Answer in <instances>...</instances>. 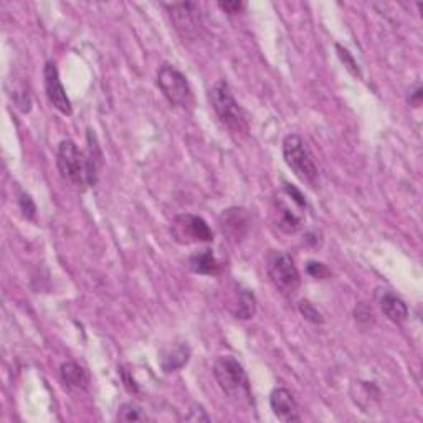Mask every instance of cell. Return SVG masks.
I'll use <instances>...</instances> for the list:
<instances>
[{
    "instance_id": "1",
    "label": "cell",
    "mask_w": 423,
    "mask_h": 423,
    "mask_svg": "<svg viewBox=\"0 0 423 423\" xmlns=\"http://www.w3.org/2000/svg\"><path fill=\"white\" fill-rule=\"evenodd\" d=\"M214 375L219 387L230 401L238 405H252L253 393L245 369L237 359L230 356H222L215 360Z\"/></svg>"
},
{
    "instance_id": "2",
    "label": "cell",
    "mask_w": 423,
    "mask_h": 423,
    "mask_svg": "<svg viewBox=\"0 0 423 423\" xmlns=\"http://www.w3.org/2000/svg\"><path fill=\"white\" fill-rule=\"evenodd\" d=\"M210 105L214 108L215 115L222 121L225 128H228L233 134L248 133V116L243 108L235 100L228 84L219 82L210 89Z\"/></svg>"
},
{
    "instance_id": "3",
    "label": "cell",
    "mask_w": 423,
    "mask_h": 423,
    "mask_svg": "<svg viewBox=\"0 0 423 423\" xmlns=\"http://www.w3.org/2000/svg\"><path fill=\"white\" fill-rule=\"evenodd\" d=\"M56 166L60 176L73 186L74 189L84 190L89 186V174L86 156L78 149L73 141H62L56 149Z\"/></svg>"
},
{
    "instance_id": "4",
    "label": "cell",
    "mask_w": 423,
    "mask_h": 423,
    "mask_svg": "<svg viewBox=\"0 0 423 423\" xmlns=\"http://www.w3.org/2000/svg\"><path fill=\"white\" fill-rule=\"evenodd\" d=\"M283 157L288 167L298 176L301 181L309 186H316L319 182V171L311 150L308 149L304 139L298 134L286 136L283 141Z\"/></svg>"
},
{
    "instance_id": "5",
    "label": "cell",
    "mask_w": 423,
    "mask_h": 423,
    "mask_svg": "<svg viewBox=\"0 0 423 423\" xmlns=\"http://www.w3.org/2000/svg\"><path fill=\"white\" fill-rule=\"evenodd\" d=\"M157 86L171 105L187 110L192 106L194 96L187 78L171 65H162L157 72Z\"/></svg>"
},
{
    "instance_id": "6",
    "label": "cell",
    "mask_w": 423,
    "mask_h": 423,
    "mask_svg": "<svg viewBox=\"0 0 423 423\" xmlns=\"http://www.w3.org/2000/svg\"><path fill=\"white\" fill-rule=\"evenodd\" d=\"M268 276L275 288L286 296L294 294L301 285L299 271L289 255L273 252L268 258Z\"/></svg>"
},
{
    "instance_id": "7",
    "label": "cell",
    "mask_w": 423,
    "mask_h": 423,
    "mask_svg": "<svg viewBox=\"0 0 423 423\" xmlns=\"http://www.w3.org/2000/svg\"><path fill=\"white\" fill-rule=\"evenodd\" d=\"M171 233L174 240L181 245H192V243L212 242L214 233L204 219L192 214H182L174 219Z\"/></svg>"
},
{
    "instance_id": "8",
    "label": "cell",
    "mask_w": 423,
    "mask_h": 423,
    "mask_svg": "<svg viewBox=\"0 0 423 423\" xmlns=\"http://www.w3.org/2000/svg\"><path fill=\"white\" fill-rule=\"evenodd\" d=\"M44 78H45V91L48 96V101L53 105L56 111H60L65 116H70L73 112L72 103H70L67 93L62 82H60L58 70L53 62H48L45 65L44 70Z\"/></svg>"
},
{
    "instance_id": "9",
    "label": "cell",
    "mask_w": 423,
    "mask_h": 423,
    "mask_svg": "<svg viewBox=\"0 0 423 423\" xmlns=\"http://www.w3.org/2000/svg\"><path fill=\"white\" fill-rule=\"evenodd\" d=\"M219 223L222 232L227 235L228 238L238 242V240L245 238L247 233L250 232L252 217L245 209L232 207V209L223 210V214L219 217Z\"/></svg>"
},
{
    "instance_id": "10",
    "label": "cell",
    "mask_w": 423,
    "mask_h": 423,
    "mask_svg": "<svg viewBox=\"0 0 423 423\" xmlns=\"http://www.w3.org/2000/svg\"><path fill=\"white\" fill-rule=\"evenodd\" d=\"M270 405H271V410H273L275 415L278 417L281 422L291 423V422L301 420L298 403H296L294 397L291 396L289 390L286 389L273 390L270 396Z\"/></svg>"
},
{
    "instance_id": "11",
    "label": "cell",
    "mask_w": 423,
    "mask_h": 423,
    "mask_svg": "<svg viewBox=\"0 0 423 423\" xmlns=\"http://www.w3.org/2000/svg\"><path fill=\"white\" fill-rule=\"evenodd\" d=\"M195 7V4H172V6H167L174 18V23H176V28L184 37H192L199 32L197 13L194 12Z\"/></svg>"
},
{
    "instance_id": "12",
    "label": "cell",
    "mask_w": 423,
    "mask_h": 423,
    "mask_svg": "<svg viewBox=\"0 0 423 423\" xmlns=\"http://www.w3.org/2000/svg\"><path fill=\"white\" fill-rule=\"evenodd\" d=\"M60 377L67 389L70 390H84L88 387V374L83 367H79L74 362H65L60 367Z\"/></svg>"
},
{
    "instance_id": "13",
    "label": "cell",
    "mask_w": 423,
    "mask_h": 423,
    "mask_svg": "<svg viewBox=\"0 0 423 423\" xmlns=\"http://www.w3.org/2000/svg\"><path fill=\"white\" fill-rule=\"evenodd\" d=\"M380 308H382L384 314L390 319V321L397 324H402L407 321L408 318L407 304L393 293H385L382 298H380Z\"/></svg>"
},
{
    "instance_id": "14",
    "label": "cell",
    "mask_w": 423,
    "mask_h": 423,
    "mask_svg": "<svg viewBox=\"0 0 423 423\" xmlns=\"http://www.w3.org/2000/svg\"><path fill=\"white\" fill-rule=\"evenodd\" d=\"M189 266L194 273L199 275H217L220 271V263L217 261L212 250H200L189 258Z\"/></svg>"
},
{
    "instance_id": "15",
    "label": "cell",
    "mask_w": 423,
    "mask_h": 423,
    "mask_svg": "<svg viewBox=\"0 0 423 423\" xmlns=\"http://www.w3.org/2000/svg\"><path fill=\"white\" fill-rule=\"evenodd\" d=\"M190 349L187 344H177L171 349L164 351L161 357V365L166 372H174V370L182 369L189 362Z\"/></svg>"
},
{
    "instance_id": "16",
    "label": "cell",
    "mask_w": 423,
    "mask_h": 423,
    "mask_svg": "<svg viewBox=\"0 0 423 423\" xmlns=\"http://www.w3.org/2000/svg\"><path fill=\"white\" fill-rule=\"evenodd\" d=\"M86 164H88V174H89V186H95L98 181V171L101 166V150L98 148L96 138L91 131H88V150H86Z\"/></svg>"
},
{
    "instance_id": "17",
    "label": "cell",
    "mask_w": 423,
    "mask_h": 423,
    "mask_svg": "<svg viewBox=\"0 0 423 423\" xmlns=\"http://www.w3.org/2000/svg\"><path fill=\"white\" fill-rule=\"evenodd\" d=\"M256 313V299L250 291H240L233 314L238 319H252Z\"/></svg>"
},
{
    "instance_id": "18",
    "label": "cell",
    "mask_w": 423,
    "mask_h": 423,
    "mask_svg": "<svg viewBox=\"0 0 423 423\" xmlns=\"http://www.w3.org/2000/svg\"><path fill=\"white\" fill-rule=\"evenodd\" d=\"M278 227L286 233H294L298 232L301 227V219L298 215L293 214L288 207L280 204V219H278Z\"/></svg>"
},
{
    "instance_id": "19",
    "label": "cell",
    "mask_w": 423,
    "mask_h": 423,
    "mask_svg": "<svg viewBox=\"0 0 423 423\" xmlns=\"http://www.w3.org/2000/svg\"><path fill=\"white\" fill-rule=\"evenodd\" d=\"M145 413L143 412V408L139 405H136L133 402L124 403V405H121L119 412H117V420L121 422H141L145 420Z\"/></svg>"
},
{
    "instance_id": "20",
    "label": "cell",
    "mask_w": 423,
    "mask_h": 423,
    "mask_svg": "<svg viewBox=\"0 0 423 423\" xmlns=\"http://www.w3.org/2000/svg\"><path fill=\"white\" fill-rule=\"evenodd\" d=\"M299 313L303 314L304 319L309 323H314V324H321L324 323V318L323 314L318 311V308H314L309 301H301L299 303Z\"/></svg>"
},
{
    "instance_id": "21",
    "label": "cell",
    "mask_w": 423,
    "mask_h": 423,
    "mask_svg": "<svg viewBox=\"0 0 423 423\" xmlns=\"http://www.w3.org/2000/svg\"><path fill=\"white\" fill-rule=\"evenodd\" d=\"M336 50H337V55H339L341 62L344 63V67L349 70V72L354 74V77H360V72H359V65H357V62L354 58H352V55L347 51L346 48H342L341 45H336Z\"/></svg>"
},
{
    "instance_id": "22",
    "label": "cell",
    "mask_w": 423,
    "mask_h": 423,
    "mask_svg": "<svg viewBox=\"0 0 423 423\" xmlns=\"http://www.w3.org/2000/svg\"><path fill=\"white\" fill-rule=\"evenodd\" d=\"M18 204H20V209L23 212L27 219H34L37 214V207L34 204V200L30 199V195L27 194H20V199H18Z\"/></svg>"
},
{
    "instance_id": "23",
    "label": "cell",
    "mask_w": 423,
    "mask_h": 423,
    "mask_svg": "<svg viewBox=\"0 0 423 423\" xmlns=\"http://www.w3.org/2000/svg\"><path fill=\"white\" fill-rule=\"evenodd\" d=\"M308 273L313 276V278H327L329 276V270L326 268V265H323V263H316V261H309L308 263Z\"/></svg>"
},
{
    "instance_id": "24",
    "label": "cell",
    "mask_w": 423,
    "mask_h": 423,
    "mask_svg": "<svg viewBox=\"0 0 423 423\" xmlns=\"http://www.w3.org/2000/svg\"><path fill=\"white\" fill-rule=\"evenodd\" d=\"M285 192L291 197V199H293V202L296 205L301 207V209H303V207H306V200H304V195L301 194V192L296 189V187L285 186Z\"/></svg>"
},
{
    "instance_id": "25",
    "label": "cell",
    "mask_w": 423,
    "mask_h": 423,
    "mask_svg": "<svg viewBox=\"0 0 423 423\" xmlns=\"http://www.w3.org/2000/svg\"><path fill=\"white\" fill-rule=\"evenodd\" d=\"M220 7L227 13H230V15H235V13L242 12L247 6L243 2H220Z\"/></svg>"
},
{
    "instance_id": "26",
    "label": "cell",
    "mask_w": 423,
    "mask_h": 423,
    "mask_svg": "<svg viewBox=\"0 0 423 423\" xmlns=\"http://www.w3.org/2000/svg\"><path fill=\"white\" fill-rule=\"evenodd\" d=\"M192 413H194V415H189V417H186L187 420H204V422H209V417H207V413H205V410L204 408H202L200 405H194L192 407V410H190Z\"/></svg>"
},
{
    "instance_id": "27",
    "label": "cell",
    "mask_w": 423,
    "mask_h": 423,
    "mask_svg": "<svg viewBox=\"0 0 423 423\" xmlns=\"http://www.w3.org/2000/svg\"><path fill=\"white\" fill-rule=\"evenodd\" d=\"M420 101H422V88L417 86L415 91H412V95L408 96V103L413 106H420Z\"/></svg>"
}]
</instances>
